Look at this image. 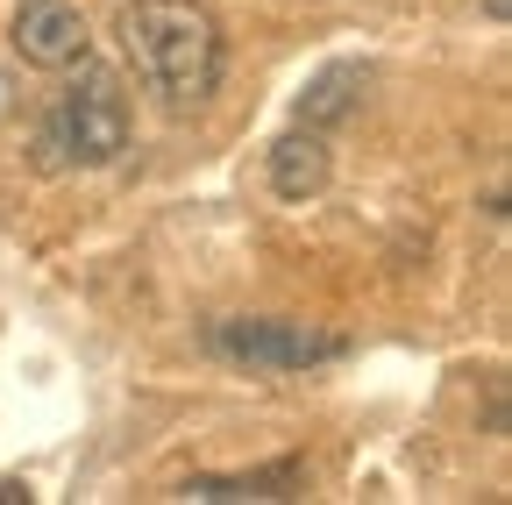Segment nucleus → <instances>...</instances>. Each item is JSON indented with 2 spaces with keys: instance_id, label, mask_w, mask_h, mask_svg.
Segmentation results:
<instances>
[{
  "instance_id": "1",
  "label": "nucleus",
  "mask_w": 512,
  "mask_h": 505,
  "mask_svg": "<svg viewBox=\"0 0 512 505\" xmlns=\"http://www.w3.org/2000/svg\"><path fill=\"white\" fill-rule=\"evenodd\" d=\"M114 36H121V57L136 65V79L171 114H192L214 100L228 43H221V22L207 0H128L114 15Z\"/></svg>"
},
{
  "instance_id": "2",
  "label": "nucleus",
  "mask_w": 512,
  "mask_h": 505,
  "mask_svg": "<svg viewBox=\"0 0 512 505\" xmlns=\"http://www.w3.org/2000/svg\"><path fill=\"white\" fill-rule=\"evenodd\" d=\"M128 150V93L107 65L79 57L64 93L50 100L43 129H36V164L43 171H100Z\"/></svg>"
},
{
  "instance_id": "3",
  "label": "nucleus",
  "mask_w": 512,
  "mask_h": 505,
  "mask_svg": "<svg viewBox=\"0 0 512 505\" xmlns=\"http://www.w3.org/2000/svg\"><path fill=\"white\" fill-rule=\"evenodd\" d=\"M207 342H214V356L249 363V370H313L349 349L342 335H320L306 321H214Z\"/></svg>"
},
{
  "instance_id": "4",
  "label": "nucleus",
  "mask_w": 512,
  "mask_h": 505,
  "mask_svg": "<svg viewBox=\"0 0 512 505\" xmlns=\"http://www.w3.org/2000/svg\"><path fill=\"white\" fill-rule=\"evenodd\" d=\"M8 36L22 50V65H36V72H72L79 57H93V29L72 0H22Z\"/></svg>"
},
{
  "instance_id": "5",
  "label": "nucleus",
  "mask_w": 512,
  "mask_h": 505,
  "mask_svg": "<svg viewBox=\"0 0 512 505\" xmlns=\"http://www.w3.org/2000/svg\"><path fill=\"white\" fill-rule=\"evenodd\" d=\"M328 143H320V129H292L271 143V193L278 200H313L328 193Z\"/></svg>"
},
{
  "instance_id": "6",
  "label": "nucleus",
  "mask_w": 512,
  "mask_h": 505,
  "mask_svg": "<svg viewBox=\"0 0 512 505\" xmlns=\"http://www.w3.org/2000/svg\"><path fill=\"white\" fill-rule=\"evenodd\" d=\"M292 491H299V463H264V470H235V477H192L178 498L221 505V498H292Z\"/></svg>"
},
{
  "instance_id": "7",
  "label": "nucleus",
  "mask_w": 512,
  "mask_h": 505,
  "mask_svg": "<svg viewBox=\"0 0 512 505\" xmlns=\"http://www.w3.org/2000/svg\"><path fill=\"white\" fill-rule=\"evenodd\" d=\"M356 86H363V65H328V72L299 93V121H306V129H320V121L349 114V107H356Z\"/></svg>"
},
{
  "instance_id": "8",
  "label": "nucleus",
  "mask_w": 512,
  "mask_h": 505,
  "mask_svg": "<svg viewBox=\"0 0 512 505\" xmlns=\"http://www.w3.org/2000/svg\"><path fill=\"white\" fill-rule=\"evenodd\" d=\"M0 505H29V491L22 484H0Z\"/></svg>"
},
{
  "instance_id": "9",
  "label": "nucleus",
  "mask_w": 512,
  "mask_h": 505,
  "mask_svg": "<svg viewBox=\"0 0 512 505\" xmlns=\"http://www.w3.org/2000/svg\"><path fill=\"white\" fill-rule=\"evenodd\" d=\"M8 107H15V79H8V72H0V114H8Z\"/></svg>"
},
{
  "instance_id": "10",
  "label": "nucleus",
  "mask_w": 512,
  "mask_h": 505,
  "mask_svg": "<svg viewBox=\"0 0 512 505\" xmlns=\"http://www.w3.org/2000/svg\"><path fill=\"white\" fill-rule=\"evenodd\" d=\"M484 15H491V22H505V15H512V0H484Z\"/></svg>"
}]
</instances>
